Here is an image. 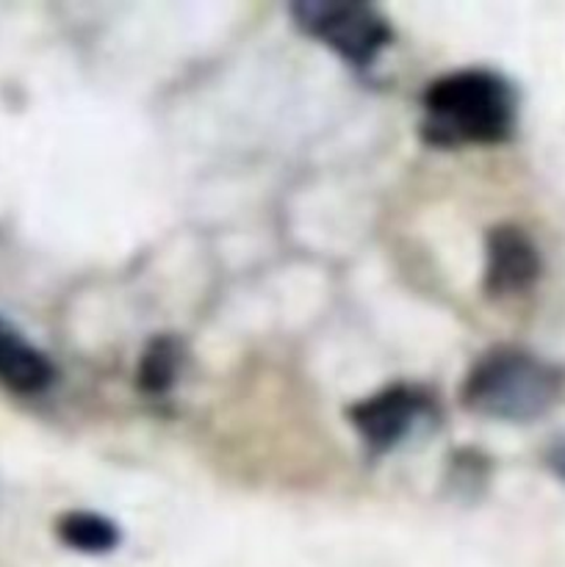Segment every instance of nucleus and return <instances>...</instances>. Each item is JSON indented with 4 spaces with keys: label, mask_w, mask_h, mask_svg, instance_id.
I'll return each mask as SVG.
<instances>
[{
    "label": "nucleus",
    "mask_w": 565,
    "mask_h": 567,
    "mask_svg": "<svg viewBox=\"0 0 565 567\" xmlns=\"http://www.w3.org/2000/svg\"><path fill=\"white\" fill-rule=\"evenodd\" d=\"M424 133L438 144H496L513 133L518 97L493 70H458L424 92Z\"/></svg>",
    "instance_id": "1"
},
{
    "label": "nucleus",
    "mask_w": 565,
    "mask_h": 567,
    "mask_svg": "<svg viewBox=\"0 0 565 567\" xmlns=\"http://www.w3.org/2000/svg\"><path fill=\"white\" fill-rule=\"evenodd\" d=\"M64 546L81 554H109L120 546V529L109 518L94 513H70L59 520Z\"/></svg>",
    "instance_id": "7"
},
{
    "label": "nucleus",
    "mask_w": 565,
    "mask_h": 567,
    "mask_svg": "<svg viewBox=\"0 0 565 567\" xmlns=\"http://www.w3.org/2000/svg\"><path fill=\"white\" fill-rule=\"evenodd\" d=\"M543 271L535 241L515 225H499L485 241V291L491 297H513L530 291Z\"/></svg>",
    "instance_id": "5"
},
{
    "label": "nucleus",
    "mask_w": 565,
    "mask_h": 567,
    "mask_svg": "<svg viewBox=\"0 0 565 567\" xmlns=\"http://www.w3.org/2000/svg\"><path fill=\"white\" fill-rule=\"evenodd\" d=\"M291 11L310 37L321 39L327 48L358 66L371 64L380 50L391 42V25L371 6L302 0Z\"/></svg>",
    "instance_id": "3"
},
{
    "label": "nucleus",
    "mask_w": 565,
    "mask_h": 567,
    "mask_svg": "<svg viewBox=\"0 0 565 567\" xmlns=\"http://www.w3.org/2000/svg\"><path fill=\"white\" fill-rule=\"evenodd\" d=\"M565 377L557 365L524 349L482 354L463 385L465 408L496 421H535L559 402Z\"/></svg>",
    "instance_id": "2"
},
{
    "label": "nucleus",
    "mask_w": 565,
    "mask_h": 567,
    "mask_svg": "<svg viewBox=\"0 0 565 567\" xmlns=\"http://www.w3.org/2000/svg\"><path fill=\"white\" fill-rule=\"evenodd\" d=\"M427 402L421 391L408 385H391L374 396L363 399L349 410L355 430L374 452H388L402 443L427 415Z\"/></svg>",
    "instance_id": "4"
},
{
    "label": "nucleus",
    "mask_w": 565,
    "mask_h": 567,
    "mask_svg": "<svg viewBox=\"0 0 565 567\" xmlns=\"http://www.w3.org/2000/svg\"><path fill=\"white\" fill-rule=\"evenodd\" d=\"M183 365V343L175 336H155L138 363V385L147 393H164L175 385Z\"/></svg>",
    "instance_id": "8"
},
{
    "label": "nucleus",
    "mask_w": 565,
    "mask_h": 567,
    "mask_svg": "<svg viewBox=\"0 0 565 567\" xmlns=\"http://www.w3.org/2000/svg\"><path fill=\"white\" fill-rule=\"evenodd\" d=\"M0 382L20 393H39L53 382L50 360L3 319H0Z\"/></svg>",
    "instance_id": "6"
},
{
    "label": "nucleus",
    "mask_w": 565,
    "mask_h": 567,
    "mask_svg": "<svg viewBox=\"0 0 565 567\" xmlns=\"http://www.w3.org/2000/svg\"><path fill=\"white\" fill-rule=\"evenodd\" d=\"M548 465H552V471L557 474V480L565 485V437L552 449V454H548Z\"/></svg>",
    "instance_id": "9"
}]
</instances>
